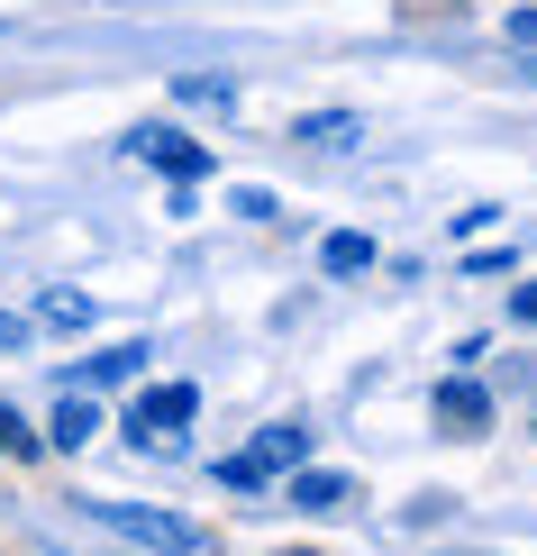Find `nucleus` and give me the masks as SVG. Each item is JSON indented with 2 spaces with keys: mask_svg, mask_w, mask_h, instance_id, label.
<instances>
[{
  "mask_svg": "<svg viewBox=\"0 0 537 556\" xmlns=\"http://www.w3.org/2000/svg\"><path fill=\"white\" fill-rule=\"evenodd\" d=\"M119 539H137V547H155V556H219V539H209L201 520H182V511H155V502H91Z\"/></svg>",
  "mask_w": 537,
  "mask_h": 556,
  "instance_id": "1",
  "label": "nucleus"
},
{
  "mask_svg": "<svg viewBox=\"0 0 537 556\" xmlns=\"http://www.w3.org/2000/svg\"><path fill=\"white\" fill-rule=\"evenodd\" d=\"M301 456H310V429H265V438H255V447H238V456H219V483H228V493H265V483L273 475H292L301 466Z\"/></svg>",
  "mask_w": 537,
  "mask_h": 556,
  "instance_id": "2",
  "label": "nucleus"
},
{
  "mask_svg": "<svg viewBox=\"0 0 537 556\" xmlns=\"http://www.w3.org/2000/svg\"><path fill=\"white\" fill-rule=\"evenodd\" d=\"M192 410H201V392H192V383H155V392H137V402H128V438L165 447L174 429H192Z\"/></svg>",
  "mask_w": 537,
  "mask_h": 556,
  "instance_id": "3",
  "label": "nucleus"
},
{
  "mask_svg": "<svg viewBox=\"0 0 537 556\" xmlns=\"http://www.w3.org/2000/svg\"><path fill=\"white\" fill-rule=\"evenodd\" d=\"M128 155H137V165H155V174H174V182H201L209 174V147H201V137H182V128H137Z\"/></svg>",
  "mask_w": 537,
  "mask_h": 556,
  "instance_id": "4",
  "label": "nucleus"
},
{
  "mask_svg": "<svg viewBox=\"0 0 537 556\" xmlns=\"http://www.w3.org/2000/svg\"><path fill=\"white\" fill-rule=\"evenodd\" d=\"M437 420H447V438H474L483 420H493V392H483L474 375H456V383H437Z\"/></svg>",
  "mask_w": 537,
  "mask_h": 556,
  "instance_id": "5",
  "label": "nucleus"
},
{
  "mask_svg": "<svg viewBox=\"0 0 537 556\" xmlns=\"http://www.w3.org/2000/svg\"><path fill=\"white\" fill-rule=\"evenodd\" d=\"M137 365H146V346H110V356H82L74 365V383L82 392H119V383H137Z\"/></svg>",
  "mask_w": 537,
  "mask_h": 556,
  "instance_id": "6",
  "label": "nucleus"
},
{
  "mask_svg": "<svg viewBox=\"0 0 537 556\" xmlns=\"http://www.w3.org/2000/svg\"><path fill=\"white\" fill-rule=\"evenodd\" d=\"M346 502V475H319V466H292V511H337Z\"/></svg>",
  "mask_w": 537,
  "mask_h": 556,
  "instance_id": "7",
  "label": "nucleus"
},
{
  "mask_svg": "<svg viewBox=\"0 0 537 556\" xmlns=\"http://www.w3.org/2000/svg\"><path fill=\"white\" fill-rule=\"evenodd\" d=\"M292 137H301V147H356V137H365V128H356V119H346V110H310V119H301Z\"/></svg>",
  "mask_w": 537,
  "mask_h": 556,
  "instance_id": "8",
  "label": "nucleus"
},
{
  "mask_svg": "<svg viewBox=\"0 0 537 556\" xmlns=\"http://www.w3.org/2000/svg\"><path fill=\"white\" fill-rule=\"evenodd\" d=\"M174 101H192V110H228V101H238V83H228V74H182V83H174Z\"/></svg>",
  "mask_w": 537,
  "mask_h": 556,
  "instance_id": "9",
  "label": "nucleus"
},
{
  "mask_svg": "<svg viewBox=\"0 0 537 556\" xmlns=\"http://www.w3.org/2000/svg\"><path fill=\"white\" fill-rule=\"evenodd\" d=\"M319 265H329V274H365V265H373V238H356V228H337V238L319 247Z\"/></svg>",
  "mask_w": 537,
  "mask_h": 556,
  "instance_id": "10",
  "label": "nucleus"
},
{
  "mask_svg": "<svg viewBox=\"0 0 537 556\" xmlns=\"http://www.w3.org/2000/svg\"><path fill=\"white\" fill-rule=\"evenodd\" d=\"M37 319H46V329H91V292H46Z\"/></svg>",
  "mask_w": 537,
  "mask_h": 556,
  "instance_id": "11",
  "label": "nucleus"
},
{
  "mask_svg": "<svg viewBox=\"0 0 537 556\" xmlns=\"http://www.w3.org/2000/svg\"><path fill=\"white\" fill-rule=\"evenodd\" d=\"M91 429H101V410H91L82 392H74V402L55 410V447H91Z\"/></svg>",
  "mask_w": 537,
  "mask_h": 556,
  "instance_id": "12",
  "label": "nucleus"
},
{
  "mask_svg": "<svg viewBox=\"0 0 537 556\" xmlns=\"http://www.w3.org/2000/svg\"><path fill=\"white\" fill-rule=\"evenodd\" d=\"M0 456H37V429H18L10 410H0Z\"/></svg>",
  "mask_w": 537,
  "mask_h": 556,
  "instance_id": "13",
  "label": "nucleus"
},
{
  "mask_svg": "<svg viewBox=\"0 0 537 556\" xmlns=\"http://www.w3.org/2000/svg\"><path fill=\"white\" fill-rule=\"evenodd\" d=\"M510 311H520L528 329H537V283H520V292H510Z\"/></svg>",
  "mask_w": 537,
  "mask_h": 556,
  "instance_id": "14",
  "label": "nucleus"
},
{
  "mask_svg": "<svg viewBox=\"0 0 537 556\" xmlns=\"http://www.w3.org/2000/svg\"><path fill=\"white\" fill-rule=\"evenodd\" d=\"M510 37H520V46H537V10H510Z\"/></svg>",
  "mask_w": 537,
  "mask_h": 556,
  "instance_id": "15",
  "label": "nucleus"
},
{
  "mask_svg": "<svg viewBox=\"0 0 537 556\" xmlns=\"http://www.w3.org/2000/svg\"><path fill=\"white\" fill-rule=\"evenodd\" d=\"M18 338H28V319H10V311H0V346H18Z\"/></svg>",
  "mask_w": 537,
  "mask_h": 556,
  "instance_id": "16",
  "label": "nucleus"
},
{
  "mask_svg": "<svg viewBox=\"0 0 537 556\" xmlns=\"http://www.w3.org/2000/svg\"><path fill=\"white\" fill-rule=\"evenodd\" d=\"M528 83H537V64H528Z\"/></svg>",
  "mask_w": 537,
  "mask_h": 556,
  "instance_id": "17",
  "label": "nucleus"
}]
</instances>
